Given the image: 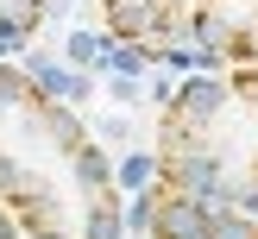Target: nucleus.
I'll return each mask as SVG.
<instances>
[{"mask_svg": "<svg viewBox=\"0 0 258 239\" xmlns=\"http://www.w3.org/2000/svg\"><path fill=\"white\" fill-rule=\"evenodd\" d=\"M0 239H25V233H19V220H13L7 208H0Z\"/></svg>", "mask_w": 258, "mask_h": 239, "instance_id": "obj_6", "label": "nucleus"}, {"mask_svg": "<svg viewBox=\"0 0 258 239\" xmlns=\"http://www.w3.org/2000/svg\"><path fill=\"white\" fill-rule=\"evenodd\" d=\"M189 7H196V0H101V19H107L113 44H145L151 57H158L170 38H183Z\"/></svg>", "mask_w": 258, "mask_h": 239, "instance_id": "obj_4", "label": "nucleus"}, {"mask_svg": "<svg viewBox=\"0 0 258 239\" xmlns=\"http://www.w3.org/2000/svg\"><path fill=\"white\" fill-rule=\"evenodd\" d=\"M151 170H158V164H151V151H139V157L113 164V183H120V195H126V189H145V183H151Z\"/></svg>", "mask_w": 258, "mask_h": 239, "instance_id": "obj_5", "label": "nucleus"}, {"mask_svg": "<svg viewBox=\"0 0 258 239\" xmlns=\"http://www.w3.org/2000/svg\"><path fill=\"white\" fill-rule=\"evenodd\" d=\"M0 208L25 239H126L113 157L70 101L0 57Z\"/></svg>", "mask_w": 258, "mask_h": 239, "instance_id": "obj_1", "label": "nucleus"}, {"mask_svg": "<svg viewBox=\"0 0 258 239\" xmlns=\"http://www.w3.org/2000/svg\"><path fill=\"white\" fill-rule=\"evenodd\" d=\"M164 195L214 201V208H252L258 201V63L246 69L189 75L164 95L158 145H151Z\"/></svg>", "mask_w": 258, "mask_h": 239, "instance_id": "obj_2", "label": "nucleus"}, {"mask_svg": "<svg viewBox=\"0 0 258 239\" xmlns=\"http://www.w3.org/2000/svg\"><path fill=\"white\" fill-rule=\"evenodd\" d=\"M183 38L202 50V69L258 63V0H196Z\"/></svg>", "mask_w": 258, "mask_h": 239, "instance_id": "obj_3", "label": "nucleus"}]
</instances>
